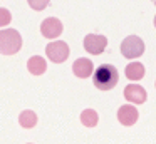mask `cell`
Here are the masks:
<instances>
[{"label":"cell","mask_w":156,"mask_h":144,"mask_svg":"<svg viewBox=\"0 0 156 144\" xmlns=\"http://www.w3.org/2000/svg\"><path fill=\"white\" fill-rule=\"evenodd\" d=\"M119 80V74L118 69L111 64H102L98 69L94 70V76H92V84L98 87L99 90H111L116 87Z\"/></svg>","instance_id":"1"},{"label":"cell","mask_w":156,"mask_h":144,"mask_svg":"<svg viewBox=\"0 0 156 144\" xmlns=\"http://www.w3.org/2000/svg\"><path fill=\"white\" fill-rule=\"evenodd\" d=\"M22 49V37L15 29L0 30V54L14 55Z\"/></svg>","instance_id":"2"},{"label":"cell","mask_w":156,"mask_h":144,"mask_svg":"<svg viewBox=\"0 0 156 144\" xmlns=\"http://www.w3.org/2000/svg\"><path fill=\"white\" fill-rule=\"evenodd\" d=\"M144 52V42L138 35H129L121 42V54L126 59H136Z\"/></svg>","instance_id":"3"},{"label":"cell","mask_w":156,"mask_h":144,"mask_svg":"<svg viewBox=\"0 0 156 144\" xmlns=\"http://www.w3.org/2000/svg\"><path fill=\"white\" fill-rule=\"evenodd\" d=\"M45 54H47V57L52 62L61 64L69 57V45L66 42H62V40H54V42H51L45 47Z\"/></svg>","instance_id":"4"},{"label":"cell","mask_w":156,"mask_h":144,"mask_svg":"<svg viewBox=\"0 0 156 144\" xmlns=\"http://www.w3.org/2000/svg\"><path fill=\"white\" fill-rule=\"evenodd\" d=\"M108 45V39L104 35H98V33H87L84 37V49L92 55L102 54Z\"/></svg>","instance_id":"5"},{"label":"cell","mask_w":156,"mask_h":144,"mask_svg":"<svg viewBox=\"0 0 156 144\" xmlns=\"http://www.w3.org/2000/svg\"><path fill=\"white\" fill-rule=\"evenodd\" d=\"M62 29H64L62 22L59 19H55V17H49V19H45L41 23V32L45 39H55V37H59L62 33Z\"/></svg>","instance_id":"6"},{"label":"cell","mask_w":156,"mask_h":144,"mask_svg":"<svg viewBox=\"0 0 156 144\" xmlns=\"http://www.w3.org/2000/svg\"><path fill=\"white\" fill-rule=\"evenodd\" d=\"M118 121L122 124V126L129 127V126H134L136 121H138V109L134 106H121L118 111Z\"/></svg>","instance_id":"7"},{"label":"cell","mask_w":156,"mask_h":144,"mask_svg":"<svg viewBox=\"0 0 156 144\" xmlns=\"http://www.w3.org/2000/svg\"><path fill=\"white\" fill-rule=\"evenodd\" d=\"M124 97H126V100H129L133 104H143L146 100V97H148V94L138 84H129L124 89Z\"/></svg>","instance_id":"8"},{"label":"cell","mask_w":156,"mask_h":144,"mask_svg":"<svg viewBox=\"0 0 156 144\" xmlns=\"http://www.w3.org/2000/svg\"><path fill=\"white\" fill-rule=\"evenodd\" d=\"M72 72L79 79H86V77H89L94 72V65H92V62L89 59H77L72 64Z\"/></svg>","instance_id":"9"},{"label":"cell","mask_w":156,"mask_h":144,"mask_svg":"<svg viewBox=\"0 0 156 144\" xmlns=\"http://www.w3.org/2000/svg\"><path fill=\"white\" fill-rule=\"evenodd\" d=\"M27 69L30 74L34 76H42V74L47 70V64H45V59H42L41 55H34L27 60Z\"/></svg>","instance_id":"10"},{"label":"cell","mask_w":156,"mask_h":144,"mask_svg":"<svg viewBox=\"0 0 156 144\" xmlns=\"http://www.w3.org/2000/svg\"><path fill=\"white\" fill-rule=\"evenodd\" d=\"M124 72L129 80H141L144 77V65L141 62H131L126 65Z\"/></svg>","instance_id":"11"},{"label":"cell","mask_w":156,"mask_h":144,"mask_svg":"<svg viewBox=\"0 0 156 144\" xmlns=\"http://www.w3.org/2000/svg\"><path fill=\"white\" fill-rule=\"evenodd\" d=\"M19 122H20V126L25 127V129H32V127L37 124V114L30 109L24 111V112H20V116H19Z\"/></svg>","instance_id":"12"},{"label":"cell","mask_w":156,"mask_h":144,"mask_svg":"<svg viewBox=\"0 0 156 144\" xmlns=\"http://www.w3.org/2000/svg\"><path fill=\"white\" fill-rule=\"evenodd\" d=\"M98 121H99V116L94 109H84L81 112V122L84 124L86 127H94L98 126Z\"/></svg>","instance_id":"13"},{"label":"cell","mask_w":156,"mask_h":144,"mask_svg":"<svg viewBox=\"0 0 156 144\" xmlns=\"http://www.w3.org/2000/svg\"><path fill=\"white\" fill-rule=\"evenodd\" d=\"M12 22V13L7 9H0V27H5Z\"/></svg>","instance_id":"14"},{"label":"cell","mask_w":156,"mask_h":144,"mask_svg":"<svg viewBox=\"0 0 156 144\" xmlns=\"http://www.w3.org/2000/svg\"><path fill=\"white\" fill-rule=\"evenodd\" d=\"M27 2H29V5H30L34 10H44L45 7L49 5L51 0H27Z\"/></svg>","instance_id":"15"},{"label":"cell","mask_w":156,"mask_h":144,"mask_svg":"<svg viewBox=\"0 0 156 144\" xmlns=\"http://www.w3.org/2000/svg\"><path fill=\"white\" fill-rule=\"evenodd\" d=\"M154 27H156V15H154Z\"/></svg>","instance_id":"16"},{"label":"cell","mask_w":156,"mask_h":144,"mask_svg":"<svg viewBox=\"0 0 156 144\" xmlns=\"http://www.w3.org/2000/svg\"><path fill=\"white\" fill-rule=\"evenodd\" d=\"M153 3H154V5H156V0H153Z\"/></svg>","instance_id":"17"}]
</instances>
